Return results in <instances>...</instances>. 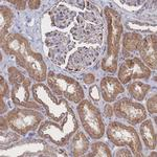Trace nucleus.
<instances>
[{"label":"nucleus","mask_w":157,"mask_h":157,"mask_svg":"<svg viewBox=\"0 0 157 157\" xmlns=\"http://www.w3.org/2000/svg\"><path fill=\"white\" fill-rule=\"evenodd\" d=\"M6 54L14 56L17 64L29 72L33 80L41 83L47 78L46 64L42 56L33 52L29 42L19 34H10L1 43Z\"/></svg>","instance_id":"1"},{"label":"nucleus","mask_w":157,"mask_h":157,"mask_svg":"<svg viewBox=\"0 0 157 157\" xmlns=\"http://www.w3.org/2000/svg\"><path fill=\"white\" fill-rule=\"evenodd\" d=\"M86 4L87 11L78 13L77 22L70 29V33L78 42L101 45L104 35L102 13L91 2H86Z\"/></svg>","instance_id":"2"},{"label":"nucleus","mask_w":157,"mask_h":157,"mask_svg":"<svg viewBox=\"0 0 157 157\" xmlns=\"http://www.w3.org/2000/svg\"><path fill=\"white\" fill-rule=\"evenodd\" d=\"M107 21L108 37H107V50L102 61V68L104 71L115 72L117 69L118 54H120V41L123 34L121 15L113 9L106 6L104 10Z\"/></svg>","instance_id":"3"},{"label":"nucleus","mask_w":157,"mask_h":157,"mask_svg":"<svg viewBox=\"0 0 157 157\" xmlns=\"http://www.w3.org/2000/svg\"><path fill=\"white\" fill-rule=\"evenodd\" d=\"M78 129V120L71 110L61 123L47 121L42 123L38 130V135L58 147L67 146L70 138Z\"/></svg>","instance_id":"4"},{"label":"nucleus","mask_w":157,"mask_h":157,"mask_svg":"<svg viewBox=\"0 0 157 157\" xmlns=\"http://www.w3.org/2000/svg\"><path fill=\"white\" fill-rule=\"evenodd\" d=\"M34 100L42 106L52 121L61 123L72 110L65 98H57L55 93L42 83H36L32 87Z\"/></svg>","instance_id":"5"},{"label":"nucleus","mask_w":157,"mask_h":157,"mask_svg":"<svg viewBox=\"0 0 157 157\" xmlns=\"http://www.w3.org/2000/svg\"><path fill=\"white\" fill-rule=\"evenodd\" d=\"M107 137L114 146L129 147L134 156H143V147L137 131L120 121H111L106 129Z\"/></svg>","instance_id":"6"},{"label":"nucleus","mask_w":157,"mask_h":157,"mask_svg":"<svg viewBox=\"0 0 157 157\" xmlns=\"http://www.w3.org/2000/svg\"><path fill=\"white\" fill-rule=\"evenodd\" d=\"M46 81L50 90L55 94L64 97L68 101L75 104H78L81 101H83L84 91L80 83L75 78L61 73L49 71L47 73Z\"/></svg>","instance_id":"7"},{"label":"nucleus","mask_w":157,"mask_h":157,"mask_svg":"<svg viewBox=\"0 0 157 157\" xmlns=\"http://www.w3.org/2000/svg\"><path fill=\"white\" fill-rule=\"evenodd\" d=\"M78 113L83 128L92 139H100L105 133V124L102 114L94 104L83 100L78 105Z\"/></svg>","instance_id":"8"},{"label":"nucleus","mask_w":157,"mask_h":157,"mask_svg":"<svg viewBox=\"0 0 157 157\" xmlns=\"http://www.w3.org/2000/svg\"><path fill=\"white\" fill-rule=\"evenodd\" d=\"M6 118L14 132L19 135H25L30 131L36 130L44 117L40 112L29 108H15L7 113Z\"/></svg>","instance_id":"9"},{"label":"nucleus","mask_w":157,"mask_h":157,"mask_svg":"<svg viewBox=\"0 0 157 157\" xmlns=\"http://www.w3.org/2000/svg\"><path fill=\"white\" fill-rule=\"evenodd\" d=\"M45 45L48 58L57 65L64 64L67 54L75 47L71 39L59 30H54L45 35Z\"/></svg>","instance_id":"10"},{"label":"nucleus","mask_w":157,"mask_h":157,"mask_svg":"<svg viewBox=\"0 0 157 157\" xmlns=\"http://www.w3.org/2000/svg\"><path fill=\"white\" fill-rule=\"evenodd\" d=\"M113 112L118 118H123L132 125L140 124L147 118L146 108L128 98L117 101L113 106Z\"/></svg>","instance_id":"11"},{"label":"nucleus","mask_w":157,"mask_h":157,"mask_svg":"<svg viewBox=\"0 0 157 157\" xmlns=\"http://www.w3.org/2000/svg\"><path fill=\"white\" fill-rule=\"evenodd\" d=\"M151 75V70L138 58H129L121 63L118 70V80L121 84H128L131 80L146 78Z\"/></svg>","instance_id":"12"},{"label":"nucleus","mask_w":157,"mask_h":157,"mask_svg":"<svg viewBox=\"0 0 157 157\" xmlns=\"http://www.w3.org/2000/svg\"><path fill=\"white\" fill-rule=\"evenodd\" d=\"M98 49L94 47H78L69 57L66 70L69 72L82 71L98 60Z\"/></svg>","instance_id":"13"},{"label":"nucleus","mask_w":157,"mask_h":157,"mask_svg":"<svg viewBox=\"0 0 157 157\" xmlns=\"http://www.w3.org/2000/svg\"><path fill=\"white\" fill-rule=\"evenodd\" d=\"M13 86L14 87L12 89V101L15 105H18L20 107L29 108V109H37V110L41 109V106L39 104H36L35 102H33V101H30L29 78H25L24 82Z\"/></svg>","instance_id":"14"},{"label":"nucleus","mask_w":157,"mask_h":157,"mask_svg":"<svg viewBox=\"0 0 157 157\" xmlns=\"http://www.w3.org/2000/svg\"><path fill=\"white\" fill-rule=\"evenodd\" d=\"M157 38L156 35H149L140 43V46L138 48V52L140 55L141 59L144 61V64L147 67H150L151 69H156L157 67Z\"/></svg>","instance_id":"15"},{"label":"nucleus","mask_w":157,"mask_h":157,"mask_svg":"<svg viewBox=\"0 0 157 157\" xmlns=\"http://www.w3.org/2000/svg\"><path fill=\"white\" fill-rule=\"evenodd\" d=\"M75 12L71 11L65 6H57L49 12L52 24L58 29H66L70 25L75 17Z\"/></svg>","instance_id":"16"},{"label":"nucleus","mask_w":157,"mask_h":157,"mask_svg":"<svg viewBox=\"0 0 157 157\" xmlns=\"http://www.w3.org/2000/svg\"><path fill=\"white\" fill-rule=\"evenodd\" d=\"M101 91L104 101L107 103H112L121 93L125 91V89L118 78L106 77L101 81Z\"/></svg>","instance_id":"17"},{"label":"nucleus","mask_w":157,"mask_h":157,"mask_svg":"<svg viewBox=\"0 0 157 157\" xmlns=\"http://www.w3.org/2000/svg\"><path fill=\"white\" fill-rule=\"evenodd\" d=\"M139 132L146 148L149 150H154L156 148V131L154 129L152 121L146 118L144 121H141Z\"/></svg>","instance_id":"18"},{"label":"nucleus","mask_w":157,"mask_h":157,"mask_svg":"<svg viewBox=\"0 0 157 157\" xmlns=\"http://www.w3.org/2000/svg\"><path fill=\"white\" fill-rule=\"evenodd\" d=\"M70 153L72 156H83L89 149V140L81 131H77L70 141Z\"/></svg>","instance_id":"19"},{"label":"nucleus","mask_w":157,"mask_h":157,"mask_svg":"<svg viewBox=\"0 0 157 157\" xmlns=\"http://www.w3.org/2000/svg\"><path fill=\"white\" fill-rule=\"evenodd\" d=\"M143 37L137 33H127L123 37V52L124 55H131L136 52L140 46Z\"/></svg>","instance_id":"20"},{"label":"nucleus","mask_w":157,"mask_h":157,"mask_svg":"<svg viewBox=\"0 0 157 157\" xmlns=\"http://www.w3.org/2000/svg\"><path fill=\"white\" fill-rule=\"evenodd\" d=\"M127 89L131 97L135 98L136 101H138V102H140V101H143L145 98L147 93L150 90V85L139 82V81H135V82L128 85Z\"/></svg>","instance_id":"21"},{"label":"nucleus","mask_w":157,"mask_h":157,"mask_svg":"<svg viewBox=\"0 0 157 157\" xmlns=\"http://www.w3.org/2000/svg\"><path fill=\"white\" fill-rule=\"evenodd\" d=\"M0 16H1V29H0V36H1V43L6 38L7 30L11 27L13 22V13L11 10L6 6L0 7Z\"/></svg>","instance_id":"22"},{"label":"nucleus","mask_w":157,"mask_h":157,"mask_svg":"<svg viewBox=\"0 0 157 157\" xmlns=\"http://www.w3.org/2000/svg\"><path fill=\"white\" fill-rule=\"evenodd\" d=\"M88 156H95V157H111L112 154H111L110 149L108 148V146L104 143H101V141H98V143H94L91 145V153L88 154Z\"/></svg>","instance_id":"23"},{"label":"nucleus","mask_w":157,"mask_h":157,"mask_svg":"<svg viewBox=\"0 0 157 157\" xmlns=\"http://www.w3.org/2000/svg\"><path fill=\"white\" fill-rule=\"evenodd\" d=\"M9 78H10V82H11L13 85H16V84H20V83L24 82L25 77L23 75V73L20 72V70H18L17 68L10 67L9 68Z\"/></svg>","instance_id":"24"},{"label":"nucleus","mask_w":157,"mask_h":157,"mask_svg":"<svg viewBox=\"0 0 157 157\" xmlns=\"http://www.w3.org/2000/svg\"><path fill=\"white\" fill-rule=\"evenodd\" d=\"M147 109H148V112H150L151 114H155L157 112V97H156V94H153L148 101H147Z\"/></svg>","instance_id":"25"},{"label":"nucleus","mask_w":157,"mask_h":157,"mask_svg":"<svg viewBox=\"0 0 157 157\" xmlns=\"http://www.w3.org/2000/svg\"><path fill=\"white\" fill-rule=\"evenodd\" d=\"M89 95L90 98L93 100V102L95 103H98V101H100V97H98V90L97 88V86H91L90 89H89Z\"/></svg>","instance_id":"26"},{"label":"nucleus","mask_w":157,"mask_h":157,"mask_svg":"<svg viewBox=\"0 0 157 157\" xmlns=\"http://www.w3.org/2000/svg\"><path fill=\"white\" fill-rule=\"evenodd\" d=\"M0 93H1V97H6L7 95V93H9V87H7L6 81H4V78L2 77H0Z\"/></svg>","instance_id":"27"},{"label":"nucleus","mask_w":157,"mask_h":157,"mask_svg":"<svg viewBox=\"0 0 157 157\" xmlns=\"http://www.w3.org/2000/svg\"><path fill=\"white\" fill-rule=\"evenodd\" d=\"M115 156H127V157H130L132 156L131 152L128 150V149H121V150L116 151L115 152Z\"/></svg>","instance_id":"28"},{"label":"nucleus","mask_w":157,"mask_h":157,"mask_svg":"<svg viewBox=\"0 0 157 157\" xmlns=\"http://www.w3.org/2000/svg\"><path fill=\"white\" fill-rule=\"evenodd\" d=\"M104 112H105V115L107 116L108 118H110L111 116L113 115V110H112V106L110 104H106L105 108H104Z\"/></svg>","instance_id":"29"},{"label":"nucleus","mask_w":157,"mask_h":157,"mask_svg":"<svg viewBox=\"0 0 157 157\" xmlns=\"http://www.w3.org/2000/svg\"><path fill=\"white\" fill-rule=\"evenodd\" d=\"M83 81H84L85 84H91V83H93L95 81V78L94 75H92V73H87V75H85L84 78H83Z\"/></svg>","instance_id":"30"},{"label":"nucleus","mask_w":157,"mask_h":157,"mask_svg":"<svg viewBox=\"0 0 157 157\" xmlns=\"http://www.w3.org/2000/svg\"><path fill=\"white\" fill-rule=\"evenodd\" d=\"M10 2L14 4L18 10H21V11H23L25 9V6H26V1H10Z\"/></svg>","instance_id":"31"},{"label":"nucleus","mask_w":157,"mask_h":157,"mask_svg":"<svg viewBox=\"0 0 157 157\" xmlns=\"http://www.w3.org/2000/svg\"><path fill=\"white\" fill-rule=\"evenodd\" d=\"M7 127H10V126H9V123H7L6 118L1 117V132H3V131H6Z\"/></svg>","instance_id":"32"},{"label":"nucleus","mask_w":157,"mask_h":157,"mask_svg":"<svg viewBox=\"0 0 157 157\" xmlns=\"http://www.w3.org/2000/svg\"><path fill=\"white\" fill-rule=\"evenodd\" d=\"M40 3H41L40 1H35V0H33V1H29V6L32 10H36L40 6Z\"/></svg>","instance_id":"33"},{"label":"nucleus","mask_w":157,"mask_h":157,"mask_svg":"<svg viewBox=\"0 0 157 157\" xmlns=\"http://www.w3.org/2000/svg\"><path fill=\"white\" fill-rule=\"evenodd\" d=\"M0 101H1V112L3 113L4 111V103H3V97L0 98Z\"/></svg>","instance_id":"34"},{"label":"nucleus","mask_w":157,"mask_h":157,"mask_svg":"<svg viewBox=\"0 0 157 157\" xmlns=\"http://www.w3.org/2000/svg\"><path fill=\"white\" fill-rule=\"evenodd\" d=\"M151 156H156V152H152V153H151Z\"/></svg>","instance_id":"35"}]
</instances>
